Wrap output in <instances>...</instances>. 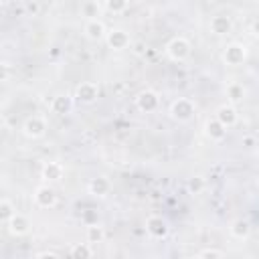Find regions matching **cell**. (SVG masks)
Here are the masks:
<instances>
[{
	"label": "cell",
	"instance_id": "d6986e66",
	"mask_svg": "<svg viewBox=\"0 0 259 259\" xmlns=\"http://www.w3.org/2000/svg\"><path fill=\"white\" fill-rule=\"evenodd\" d=\"M245 87H243V83H237V81H233V83H229L227 85V99H229V103H233V105H237V103H241L243 99H245Z\"/></svg>",
	"mask_w": 259,
	"mask_h": 259
},
{
	"label": "cell",
	"instance_id": "cb8c5ba5",
	"mask_svg": "<svg viewBox=\"0 0 259 259\" xmlns=\"http://www.w3.org/2000/svg\"><path fill=\"white\" fill-rule=\"evenodd\" d=\"M188 190H190L192 194H200V192L204 190V178H202V176L190 178V180H188Z\"/></svg>",
	"mask_w": 259,
	"mask_h": 259
},
{
	"label": "cell",
	"instance_id": "ffe728a7",
	"mask_svg": "<svg viewBox=\"0 0 259 259\" xmlns=\"http://www.w3.org/2000/svg\"><path fill=\"white\" fill-rule=\"evenodd\" d=\"M105 239V231L99 223H93V225H87V241L93 245V243H101Z\"/></svg>",
	"mask_w": 259,
	"mask_h": 259
},
{
	"label": "cell",
	"instance_id": "277c9868",
	"mask_svg": "<svg viewBox=\"0 0 259 259\" xmlns=\"http://www.w3.org/2000/svg\"><path fill=\"white\" fill-rule=\"evenodd\" d=\"M22 134L30 140H38L47 134V119L42 115H30L22 123Z\"/></svg>",
	"mask_w": 259,
	"mask_h": 259
},
{
	"label": "cell",
	"instance_id": "ba28073f",
	"mask_svg": "<svg viewBox=\"0 0 259 259\" xmlns=\"http://www.w3.org/2000/svg\"><path fill=\"white\" fill-rule=\"evenodd\" d=\"M32 198H34V204H36L38 208H53V206L57 204V192H55V188H53L49 182H47V184H40V186L34 190Z\"/></svg>",
	"mask_w": 259,
	"mask_h": 259
},
{
	"label": "cell",
	"instance_id": "f1b7e54d",
	"mask_svg": "<svg viewBox=\"0 0 259 259\" xmlns=\"http://www.w3.org/2000/svg\"><path fill=\"white\" fill-rule=\"evenodd\" d=\"M253 142H255V140H253L251 136H247V138H243V144H245L247 148H251V146H253Z\"/></svg>",
	"mask_w": 259,
	"mask_h": 259
},
{
	"label": "cell",
	"instance_id": "7c38bea8",
	"mask_svg": "<svg viewBox=\"0 0 259 259\" xmlns=\"http://www.w3.org/2000/svg\"><path fill=\"white\" fill-rule=\"evenodd\" d=\"M214 117H217L227 130L233 127V125H237V121H239V113H237V109H235L233 103H225V105H221V107L217 109Z\"/></svg>",
	"mask_w": 259,
	"mask_h": 259
},
{
	"label": "cell",
	"instance_id": "6da1fadb",
	"mask_svg": "<svg viewBox=\"0 0 259 259\" xmlns=\"http://www.w3.org/2000/svg\"><path fill=\"white\" fill-rule=\"evenodd\" d=\"M194 111H196V107H194L192 99H188V97H178L170 105V117L174 121H178V123L190 121L194 117Z\"/></svg>",
	"mask_w": 259,
	"mask_h": 259
},
{
	"label": "cell",
	"instance_id": "5bb4252c",
	"mask_svg": "<svg viewBox=\"0 0 259 259\" xmlns=\"http://www.w3.org/2000/svg\"><path fill=\"white\" fill-rule=\"evenodd\" d=\"M63 174H65L63 164H61V162H55V160L45 162V166H42V170H40V176H42V178H45L49 184L59 182V180L63 178Z\"/></svg>",
	"mask_w": 259,
	"mask_h": 259
},
{
	"label": "cell",
	"instance_id": "e0dca14e",
	"mask_svg": "<svg viewBox=\"0 0 259 259\" xmlns=\"http://www.w3.org/2000/svg\"><path fill=\"white\" fill-rule=\"evenodd\" d=\"M210 30H212V34H217V36L229 34V32L233 30V20H231V16H227V14H217V16H212V18H210Z\"/></svg>",
	"mask_w": 259,
	"mask_h": 259
},
{
	"label": "cell",
	"instance_id": "4fadbf2b",
	"mask_svg": "<svg viewBox=\"0 0 259 259\" xmlns=\"http://www.w3.org/2000/svg\"><path fill=\"white\" fill-rule=\"evenodd\" d=\"M204 134L210 142H223L227 138V127L217 117H208L204 121Z\"/></svg>",
	"mask_w": 259,
	"mask_h": 259
},
{
	"label": "cell",
	"instance_id": "d4e9b609",
	"mask_svg": "<svg viewBox=\"0 0 259 259\" xmlns=\"http://www.w3.org/2000/svg\"><path fill=\"white\" fill-rule=\"evenodd\" d=\"M223 255H225V251H221V249H202L198 253V257H202V259H206V257H223Z\"/></svg>",
	"mask_w": 259,
	"mask_h": 259
},
{
	"label": "cell",
	"instance_id": "83f0119b",
	"mask_svg": "<svg viewBox=\"0 0 259 259\" xmlns=\"http://www.w3.org/2000/svg\"><path fill=\"white\" fill-rule=\"evenodd\" d=\"M251 32H253V36H257V38H259V18H255V20H253V24H251Z\"/></svg>",
	"mask_w": 259,
	"mask_h": 259
},
{
	"label": "cell",
	"instance_id": "9c48e42d",
	"mask_svg": "<svg viewBox=\"0 0 259 259\" xmlns=\"http://www.w3.org/2000/svg\"><path fill=\"white\" fill-rule=\"evenodd\" d=\"M30 227H32L30 225V219L26 214H22V212H14L10 217V221L6 223V229H8V233L12 237H24L30 231Z\"/></svg>",
	"mask_w": 259,
	"mask_h": 259
},
{
	"label": "cell",
	"instance_id": "484cf974",
	"mask_svg": "<svg viewBox=\"0 0 259 259\" xmlns=\"http://www.w3.org/2000/svg\"><path fill=\"white\" fill-rule=\"evenodd\" d=\"M83 221L87 225H93V223H97V214L95 212H83Z\"/></svg>",
	"mask_w": 259,
	"mask_h": 259
},
{
	"label": "cell",
	"instance_id": "4316f807",
	"mask_svg": "<svg viewBox=\"0 0 259 259\" xmlns=\"http://www.w3.org/2000/svg\"><path fill=\"white\" fill-rule=\"evenodd\" d=\"M34 257H38V259H40V257H51V259H57V257H59V253H55V251H40V253H36Z\"/></svg>",
	"mask_w": 259,
	"mask_h": 259
},
{
	"label": "cell",
	"instance_id": "9a60e30c",
	"mask_svg": "<svg viewBox=\"0 0 259 259\" xmlns=\"http://www.w3.org/2000/svg\"><path fill=\"white\" fill-rule=\"evenodd\" d=\"M71 109H73V97H71V95L59 93V95L53 97V101H51V111H53V113H57V115H67V113H71Z\"/></svg>",
	"mask_w": 259,
	"mask_h": 259
},
{
	"label": "cell",
	"instance_id": "ac0fdd59",
	"mask_svg": "<svg viewBox=\"0 0 259 259\" xmlns=\"http://www.w3.org/2000/svg\"><path fill=\"white\" fill-rule=\"evenodd\" d=\"M229 231H231V237H235V239H239V241H245V239H249V235H251V223L245 221V219H235V221L231 223Z\"/></svg>",
	"mask_w": 259,
	"mask_h": 259
},
{
	"label": "cell",
	"instance_id": "8992f818",
	"mask_svg": "<svg viewBox=\"0 0 259 259\" xmlns=\"http://www.w3.org/2000/svg\"><path fill=\"white\" fill-rule=\"evenodd\" d=\"M136 107L144 113H152L160 107V95L152 89H142L138 95H136Z\"/></svg>",
	"mask_w": 259,
	"mask_h": 259
},
{
	"label": "cell",
	"instance_id": "2e32d148",
	"mask_svg": "<svg viewBox=\"0 0 259 259\" xmlns=\"http://www.w3.org/2000/svg\"><path fill=\"white\" fill-rule=\"evenodd\" d=\"M87 190H89V194L103 198V196L109 194V190H111V182H109V178H105V176H95V178L89 180Z\"/></svg>",
	"mask_w": 259,
	"mask_h": 259
},
{
	"label": "cell",
	"instance_id": "7402d4cb",
	"mask_svg": "<svg viewBox=\"0 0 259 259\" xmlns=\"http://www.w3.org/2000/svg\"><path fill=\"white\" fill-rule=\"evenodd\" d=\"M16 212V208H14V204L8 200V198H2L0 200V221L6 225L8 221H10V217Z\"/></svg>",
	"mask_w": 259,
	"mask_h": 259
},
{
	"label": "cell",
	"instance_id": "3957f363",
	"mask_svg": "<svg viewBox=\"0 0 259 259\" xmlns=\"http://www.w3.org/2000/svg\"><path fill=\"white\" fill-rule=\"evenodd\" d=\"M245 59H247V47L241 42H229L223 49V61L229 67H239L245 63Z\"/></svg>",
	"mask_w": 259,
	"mask_h": 259
},
{
	"label": "cell",
	"instance_id": "8fae6325",
	"mask_svg": "<svg viewBox=\"0 0 259 259\" xmlns=\"http://www.w3.org/2000/svg\"><path fill=\"white\" fill-rule=\"evenodd\" d=\"M83 32H85V36H87L89 40H93V42L105 40V36H107V28H105V24H103L99 18H89V20L85 22Z\"/></svg>",
	"mask_w": 259,
	"mask_h": 259
},
{
	"label": "cell",
	"instance_id": "52a82bcc",
	"mask_svg": "<svg viewBox=\"0 0 259 259\" xmlns=\"http://www.w3.org/2000/svg\"><path fill=\"white\" fill-rule=\"evenodd\" d=\"M146 233L152 239H164V237H168V233H170L168 221L164 217H160V214H150L146 219Z\"/></svg>",
	"mask_w": 259,
	"mask_h": 259
},
{
	"label": "cell",
	"instance_id": "5b68a950",
	"mask_svg": "<svg viewBox=\"0 0 259 259\" xmlns=\"http://www.w3.org/2000/svg\"><path fill=\"white\" fill-rule=\"evenodd\" d=\"M97 97H99V87L93 81H81L75 89V101L83 105H91L93 101H97Z\"/></svg>",
	"mask_w": 259,
	"mask_h": 259
},
{
	"label": "cell",
	"instance_id": "44dd1931",
	"mask_svg": "<svg viewBox=\"0 0 259 259\" xmlns=\"http://www.w3.org/2000/svg\"><path fill=\"white\" fill-rule=\"evenodd\" d=\"M71 257H77V259H89L93 257V249H91V243H77L71 247Z\"/></svg>",
	"mask_w": 259,
	"mask_h": 259
},
{
	"label": "cell",
	"instance_id": "603a6c76",
	"mask_svg": "<svg viewBox=\"0 0 259 259\" xmlns=\"http://www.w3.org/2000/svg\"><path fill=\"white\" fill-rule=\"evenodd\" d=\"M127 4H130V0H105L107 10L113 12V14H121V12H125Z\"/></svg>",
	"mask_w": 259,
	"mask_h": 259
},
{
	"label": "cell",
	"instance_id": "30bf717a",
	"mask_svg": "<svg viewBox=\"0 0 259 259\" xmlns=\"http://www.w3.org/2000/svg\"><path fill=\"white\" fill-rule=\"evenodd\" d=\"M105 42L113 51H123V49L130 47L132 38H130V32L127 30H123V28H111V30H107Z\"/></svg>",
	"mask_w": 259,
	"mask_h": 259
},
{
	"label": "cell",
	"instance_id": "7a4b0ae2",
	"mask_svg": "<svg viewBox=\"0 0 259 259\" xmlns=\"http://www.w3.org/2000/svg\"><path fill=\"white\" fill-rule=\"evenodd\" d=\"M190 51H192V45H190V40L186 38V36H174V38H170L168 40V45H166V55H168V59H172V61H186L188 57H190Z\"/></svg>",
	"mask_w": 259,
	"mask_h": 259
}]
</instances>
